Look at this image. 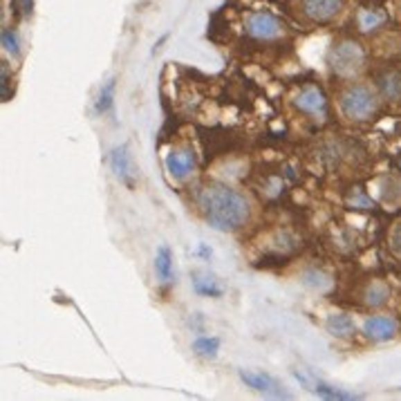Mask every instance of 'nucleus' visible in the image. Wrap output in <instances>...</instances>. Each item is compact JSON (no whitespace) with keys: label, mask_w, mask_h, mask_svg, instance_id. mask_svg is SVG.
<instances>
[{"label":"nucleus","mask_w":401,"mask_h":401,"mask_svg":"<svg viewBox=\"0 0 401 401\" xmlns=\"http://www.w3.org/2000/svg\"><path fill=\"white\" fill-rule=\"evenodd\" d=\"M366 65V52L364 47L355 41H343L332 47L330 52V68L343 79L359 74Z\"/></svg>","instance_id":"obj_3"},{"label":"nucleus","mask_w":401,"mask_h":401,"mask_svg":"<svg viewBox=\"0 0 401 401\" xmlns=\"http://www.w3.org/2000/svg\"><path fill=\"white\" fill-rule=\"evenodd\" d=\"M114 90H117V81H114V79L103 83V88H101V92H99V99H97V112H99V114H106V112L112 110Z\"/></svg>","instance_id":"obj_16"},{"label":"nucleus","mask_w":401,"mask_h":401,"mask_svg":"<svg viewBox=\"0 0 401 401\" xmlns=\"http://www.w3.org/2000/svg\"><path fill=\"white\" fill-rule=\"evenodd\" d=\"M386 23V14L381 9H364L357 16V25L361 32H375Z\"/></svg>","instance_id":"obj_14"},{"label":"nucleus","mask_w":401,"mask_h":401,"mask_svg":"<svg viewBox=\"0 0 401 401\" xmlns=\"http://www.w3.org/2000/svg\"><path fill=\"white\" fill-rule=\"evenodd\" d=\"M328 332L339 339H348L350 334L355 332V321H352L348 314H332L328 319Z\"/></svg>","instance_id":"obj_13"},{"label":"nucleus","mask_w":401,"mask_h":401,"mask_svg":"<svg viewBox=\"0 0 401 401\" xmlns=\"http://www.w3.org/2000/svg\"><path fill=\"white\" fill-rule=\"evenodd\" d=\"M3 101H9L12 99V79H9V70H7V65L3 63Z\"/></svg>","instance_id":"obj_22"},{"label":"nucleus","mask_w":401,"mask_h":401,"mask_svg":"<svg viewBox=\"0 0 401 401\" xmlns=\"http://www.w3.org/2000/svg\"><path fill=\"white\" fill-rule=\"evenodd\" d=\"M164 164H166V170L170 177L186 179L195 168V155H193V150H188V148H173L166 155Z\"/></svg>","instance_id":"obj_6"},{"label":"nucleus","mask_w":401,"mask_h":401,"mask_svg":"<svg viewBox=\"0 0 401 401\" xmlns=\"http://www.w3.org/2000/svg\"><path fill=\"white\" fill-rule=\"evenodd\" d=\"M296 106H298L305 114H312V117H317V114H326V108H328V101L323 97V92L319 88H308L298 94V99H296Z\"/></svg>","instance_id":"obj_9"},{"label":"nucleus","mask_w":401,"mask_h":401,"mask_svg":"<svg viewBox=\"0 0 401 401\" xmlns=\"http://www.w3.org/2000/svg\"><path fill=\"white\" fill-rule=\"evenodd\" d=\"M240 379L247 386L258 390V393H265L276 399H289V395L280 388V384L274 377L265 375V372H251V370H240Z\"/></svg>","instance_id":"obj_5"},{"label":"nucleus","mask_w":401,"mask_h":401,"mask_svg":"<svg viewBox=\"0 0 401 401\" xmlns=\"http://www.w3.org/2000/svg\"><path fill=\"white\" fill-rule=\"evenodd\" d=\"M393 247H395L397 253H401V224L395 229V233H393Z\"/></svg>","instance_id":"obj_24"},{"label":"nucleus","mask_w":401,"mask_h":401,"mask_svg":"<svg viewBox=\"0 0 401 401\" xmlns=\"http://www.w3.org/2000/svg\"><path fill=\"white\" fill-rule=\"evenodd\" d=\"M3 47L14 56L21 54V38H18V34L14 30H9V27L3 30Z\"/></svg>","instance_id":"obj_20"},{"label":"nucleus","mask_w":401,"mask_h":401,"mask_svg":"<svg viewBox=\"0 0 401 401\" xmlns=\"http://www.w3.org/2000/svg\"><path fill=\"white\" fill-rule=\"evenodd\" d=\"M343 0H303V9L312 21L328 23L341 12Z\"/></svg>","instance_id":"obj_7"},{"label":"nucleus","mask_w":401,"mask_h":401,"mask_svg":"<svg viewBox=\"0 0 401 401\" xmlns=\"http://www.w3.org/2000/svg\"><path fill=\"white\" fill-rule=\"evenodd\" d=\"M193 350L197 352L199 357H208L213 359L220 350V339L217 337H197L193 341Z\"/></svg>","instance_id":"obj_18"},{"label":"nucleus","mask_w":401,"mask_h":401,"mask_svg":"<svg viewBox=\"0 0 401 401\" xmlns=\"http://www.w3.org/2000/svg\"><path fill=\"white\" fill-rule=\"evenodd\" d=\"M399 323L393 317H372L366 321L364 332L370 341H390L397 334Z\"/></svg>","instance_id":"obj_8"},{"label":"nucleus","mask_w":401,"mask_h":401,"mask_svg":"<svg viewBox=\"0 0 401 401\" xmlns=\"http://www.w3.org/2000/svg\"><path fill=\"white\" fill-rule=\"evenodd\" d=\"M197 202L206 222L217 231H235L249 220V202L229 186L211 184L202 188Z\"/></svg>","instance_id":"obj_1"},{"label":"nucleus","mask_w":401,"mask_h":401,"mask_svg":"<svg viewBox=\"0 0 401 401\" xmlns=\"http://www.w3.org/2000/svg\"><path fill=\"white\" fill-rule=\"evenodd\" d=\"M397 164H399V168H401V155H399V161H397Z\"/></svg>","instance_id":"obj_25"},{"label":"nucleus","mask_w":401,"mask_h":401,"mask_svg":"<svg viewBox=\"0 0 401 401\" xmlns=\"http://www.w3.org/2000/svg\"><path fill=\"white\" fill-rule=\"evenodd\" d=\"M350 204L355 208H375V204H372V199L364 193V190H355L350 197Z\"/></svg>","instance_id":"obj_21"},{"label":"nucleus","mask_w":401,"mask_h":401,"mask_svg":"<svg viewBox=\"0 0 401 401\" xmlns=\"http://www.w3.org/2000/svg\"><path fill=\"white\" fill-rule=\"evenodd\" d=\"M193 287H195L197 294H202V296H213V298H217V296H222V287H220V285H217V280L208 278V276H199V274H195Z\"/></svg>","instance_id":"obj_17"},{"label":"nucleus","mask_w":401,"mask_h":401,"mask_svg":"<svg viewBox=\"0 0 401 401\" xmlns=\"http://www.w3.org/2000/svg\"><path fill=\"white\" fill-rule=\"evenodd\" d=\"M110 166L114 170V175H117L121 182L126 184H132V168H130V157H128V148L126 146H117L112 152H110Z\"/></svg>","instance_id":"obj_10"},{"label":"nucleus","mask_w":401,"mask_h":401,"mask_svg":"<svg viewBox=\"0 0 401 401\" xmlns=\"http://www.w3.org/2000/svg\"><path fill=\"white\" fill-rule=\"evenodd\" d=\"M155 271H157V278L161 285H168L173 283V251L170 247H159L157 258H155Z\"/></svg>","instance_id":"obj_11"},{"label":"nucleus","mask_w":401,"mask_h":401,"mask_svg":"<svg viewBox=\"0 0 401 401\" xmlns=\"http://www.w3.org/2000/svg\"><path fill=\"white\" fill-rule=\"evenodd\" d=\"M247 34L251 38H258V41H274L283 34V23L269 12H253L249 18H247Z\"/></svg>","instance_id":"obj_4"},{"label":"nucleus","mask_w":401,"mask_h":401,"mask_svg":"<svg viewBox=\"0 0 401 401\" xmlns=\"http://www.w3.org/2000/svg\"><path fill=\"white\" fill-rule=\"evenodd\" d=\"M379 108L377 94L366 85H350V88L341 94V110L352 121H366L375 117Z\"/></svg>","instance_id":"obj_2"},{"label":"nucleus","mask_w":401,"mask_h":401,"mask_svg":"<svg viewBox=\"0 0 401 401\" xmlns=\"http://www.w3.org/2000/svg\"><path fill=\"white\" fill-rule=\"evenodd\" d=\"M379 90L390 101H401V74L399 72H386L379 76Z\"/></svg>","instance_id":"obj_12"},{"label":"nucleus","mask_w":401,"mask_h":401,"mask_svg":"<svg viewBox=\"0 0 401 401\" xmlns=\"http://www.w3.org/2000/svg\"><path fill=\"white\" fill-rule=\"evenodd\" d=\"M364 298H366V305H370V308H384V305L388 303V298H390L388 285L379 283V280L370 283L366 294H364Z\"/></svg>","instance_id":"obj_15"},{"label":"nucleus","mask_w":401,"mask_h":401,"mask_svg":"<svg viewBox=\"0 0 401 401\" xmlns=\"http://www.w3.org/2000/svg\"><path fill=\"white\" fill-rule=\"evenodd\" d=\"M21 3V14L23 16H30L32 9H34V0H18Z\"/></svg>","instance_id":"obj_23"},{"label":"nucleus","mask_w":401,"mask_h":401,"mask_svg":"<svg viewBox=\"0 0 401 401\" xmlns=\"http://www.w3.org/2000/svg\"><path fill=\"white\" fill-rule=\"evenodd\" d=\"M314 390H317V395L326 397V399H359V395H355V393H346V390L332 388V386H326V384H317L314 386Z\"/></svg>","instance_id":"obj_19"}]
</instances>
